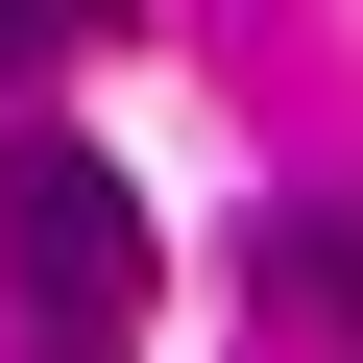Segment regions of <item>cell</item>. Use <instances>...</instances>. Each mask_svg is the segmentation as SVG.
Instances as JSON below:
<instances>
[{
	"mask_svg": "<svg viewBox=\"0 0 363 363\" xmlns=\"http://www.w3.org/2000/svg\"><path fill=\"white\" fill-rule=\"evenodd\" d=\"M49 363H73V339H49Z\"/></svg>",
	"mask_w": 363,
	"mask_h": 363,
	"instance_id": "cell-4",
	"label": "cell"
},
{
	"mask_svg": "<svg viewBox=\"0 0 363 363\" xmlns=\"http://www.w3.org/2000/svg\"><path fill=\"white\" fill-rule=\"evenodd\" d=\"M267 291H291V339H363V194H291L267 218Z\"/></svg>",
	"mask_w": 363,
	"mask_h": 363,
	"instance_id": "cell-2",
	"label": "cell"
},
{
	"mask_svg": "<svg viewBox=\"0 0 363 363\" xmlns=\"http://www.w3.org/2000/svg\"><path fill=\"white\" fill-rule=\"evenodd\" d=\"M145 0H0V73H73V49H121Z\"/></svg>",
	"mask_w": 363,
	"mask_h": 363,
	"instance_id": "cell-3",
	"label": "cell"
},
{
	"mask_svg": "<svg viewBox=\"0 0 363 363\" xmlns=\"http://www.w3.org/2000/svg\"><path fill=\"white\" fill-rule=\"evenodd\" d=\"M145 194H121V169L73 145V121H25V145H0V291H25L73 363H121V315H145Z\"/></svg>",
	"mask_w": 363,
	"mask_h": 363,
	"instance_id": "cell-1",
	"label": "cell"
}]
</instances>
